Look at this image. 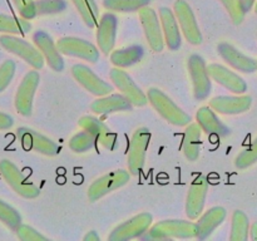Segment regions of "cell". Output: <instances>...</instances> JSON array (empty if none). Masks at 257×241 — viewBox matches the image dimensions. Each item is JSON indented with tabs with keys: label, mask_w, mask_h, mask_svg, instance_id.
Here are the masks:
<instances>
[{
	"label": "cell",
	"mask_w": 257,
	"mask_h": 241,
	"mask_svg": "<svg viewBox=\"0 0 257 241\" xmlns=\"http://www.w3.org/2000/svg\"><path fill=\"white\" fill-rule=\"evenodd\" d=\"M217 52L220 57L236 70L242 73H253L257 70V60L241 53L230 43H220L217 45Z\"/></svg>",
	"instance_id": "ffe728a7"
},
{
	"label": "cell",
	"mask_w": 257,
	"mask_h": 241,
	"mask_svg": "<svg viewBox=\"0 0 257 241\" xmlns=\"http://www.w3.org/2000/svg\"><path fill=\"white\" fill-rule=\"evenodd\" d=\"M201 135L202 128L198 123H190L186 127L182 138V152L185 157L191 162L198 160L201 152Z\"/></svg>",
	"instance_id": "4316f807"
},
{
	"label": "cell",
	"mask_w": 257,
	"mask_h": 241,
	"mask_svg": "<svg viewBox=\"0 0 257 241\" xmlns=\"http://www.w3.org/2000/svg\"><path fill=\"white\" fill-rule=\"evenodd\" d=\"M83 240L84 241H99L100 237H99V235L97 233V231L92 230L84 236V238H83Z\"/></svg>",
	"instance_id": "7bdbcfd3"
},
{
	"label": "cell",
	"mask_w": 257,
	"mask_h": 241,
	"mask_svg": "<svg viewBox=\"0 0 257 241\" xmlns=\"http://www.w3.org/2000/svg\"><path fill=\"white\" fill-rule=\"evenodd\" d=\"M13 125H14V119L12 115L0 112V130H9L13 127Z\"/></svg>",
	"instance_id": "60d3db41"
},
{
	"label": "cell",
	"mask_w": 257,
	"mask_h": 241,
	"mask_svg": "<svg viewBox=\"0 0 257 241\" xmlns=\"http://www.w3.org/2000/svg\"><path fill=\"white\" fill-rule=\"evenodd\" d=\"M17 65L15 62L12 59H8L0 65V93L8 88V85L12 82L13 77L15 74Z\"/></svg>",
	"instance_id": "8d00e7d4"
},
{
	"label": "cell",
	"mask_w": 257,
	"mask_h": 241,
	"mask_svg": "<svg viewBox=\"0 0 257 241\" xmlns=\"http://www.w3.org/2000/svg\"><path fill=\"white\" fill-rule=\"evenodd\" d=\"M250 235V221L243 211L236 210L231 222V241H246Z\"/></svg>",
	"instance_id": "f546056e"
},
{
	"label": "cell",
	"mask_w": 257,
	"mask_h": 241,
	"mask_svg": "<svg viewBox=\"0 0 257 241\" xmlns=\"http://www.w3.org/2000/svg\"><path fill=\"white\" fill-rule=\"evenodd\" d=\"M250 236L253 241H257V222H253L250 228Z\"/></svg>",
	"instance_id": "ee69618b"
},
{
	"label": "cell",
	"mask_w": 257,
	"mask_h": 241,
	"mask_svg": "<svg viewBox=\"0 0 257 241\" xmlns=\"http://www.w3.org/2000/svg\"><path fill=\"white\" fill-rule=\"evenodd\" d=\"M0 45L7 52L13 53V54L22 58L24 62H27L34 69H42L43 65H44L45 59L43 57L42 52L37 47H34V45L30 44L27 40L22 39V38L4 34L0 37Z\"/></svg>",
	"instance_id": "3957f363"
},
{
	"label": "cell",
	"mask_w": 257,
	"mask_h": 241,
	"mask_svg": "<svg viewBox=\"0 0 257 241\" xmlns=\"http://www.w3.org/2000/svg\"><path fill=\"white\" fill-rule=\"evenodd\" d=\"M132 102L124 94H107L97 98L90 104V110L95 114H109L132 109Z\"/></svg>",
	"instance_id": "484cf974"
},
{
	"label": "cell",
	"mask_w": 257,
	"mask_h": 241,
	"mask_svg": "<svg viewBox=\"0 0 257 241\" xmlns=\"http://www.w3.org/2000/svg\"><path fill=\"white\" fill-rule=\"evenodd\" d=\"M190 77L193 84V95L197 100H205L212 89L211 77L208 74L205 59L200 54L190 55L187 60Z\"/></svg>",
	"instance_id": "5b68a950"
},
{
	"label": "cell",
	"mask_w": 257,
	"mask_h": 241,
	"mask_svg": "<svg viewBox=\"0 0 257 241\" xmlns=\"http://www.w3.org/2000/svg\"><path fill=\"white\" fill-rule=\"evenodd\" d=\"M255 2L256 0H240L241 9H242L245 13H248L251 9H252L253 5H255Z\"/></svg>",
	"instance_id": "b9f144b4"
},
{
	"label": "cell",
	"mask_w": 257,
	"mask_h": 241,
	"mask_svg": "<svg viewBox=\"0 0 257 241\" xmlns=\"http://www.w3.org/2000/svg\"><path fill=\"white\" fill-rule=\"evenodd\" d=\"M72 2L87 27L94 28L95 25H98L99 12L94 0H72Z\"/></svg>",
	"instance_id": "4dcf8cb0"
},
{
	"label": "cell",
	"mask_w": 257,
	"mask_h": 241,
	"mask_svg": "<svg viewBox=\"0 0 257 241\" xmlns=\"http://www.w3.org/2000/svg\"><path fill=\"white\" fill-rule=\"evenodd\" d=\"M223 4V7L226 8L227 13L230 14L231 20L233 22V24L240 25L241 23L245 19L246 13L241 9L240 0H220Z\"/></svg>",
	"instance_id": "74e56055"
},
{
	"label": "cell",
	"mask_w": 257,
	"mask_h": 241,
	"mask_svg": "<svg viewBox=\"0 0 257 241\" xmlns=\"http://www.w3.org/2000/svg\"><path fill=\"white\" fill-rule=\"evenodd\" d=\"M0 221L12 231H17V228L22 225V216L13 206L0 200Z\"/></svg>",
	"instance_id": "e575fe53"
},
{
	"label": "cell",
	"mask_w": 257,
	"mask_h": 241,
	"mask_svg": "<svg viewBox=\"0 0 257 241\" xmlns=\"http://www.w3.org/2000/svg\"><path fill=\"white\" fill-rule=\"evenodd\" d=\"M78 126L82 130L88 131L95 137L97 142L108 151H113L117 147V135L112 132L104 122L92 115H84L78 120Z\"/></svg>",
	"instance_id": "ac0fdd59"
},
{
	"label": "cell",
	"mask_w": 257,
	"mask_h": 241,
	"mask_svg": "<svg viewBox=\"0 0 257 241\" xmlns=\"http://www.w3.org/2000/svg\"><path fill=\"white\" fill-rule=\"evenodd\" d=\"M196 119L203 132L210 137L223 138L231 135L230 128L225 123L221 122V119L211 107L200 108L196 114Z\"/></svg>",
	"instance_id": "603a6c76"
},
{
	"label": "cell",
	"mask_w": 257,
	"mask_h": 241,
	"mask_svg": "<svg viewBox=\"0 0 257 241\" xmlns=\"http://www.w3.org/2000/svg\"><path fill=\"white\" fill-rule=\"evenodd\" d=\"M65 9H67L65 0H35L34 3L35 17L58 14L63 13Z\"/></svg>",
	"instance_id": "836d02e7"
},
{
	"label": "cell",
	"mask_w": 257,
	"mask_h": 241,
	"mask_svg": "<svg viewBox=\"0 0 257 241\" xmlns=\"http://www.w3.org/2000/svg\"><path fill=\"white\" fill-rule=\"evenodd\" d=\"M15 8L19 12L20 17L24 19L32 20L34 19L35 12H34V3L35 0H13Z\"/></svg>",
	"instance_id": "ab89813d"
},
{
	"label": "cell",
	"mask_w": 257,
	"mask_h": 241,
	"mask_svg": "<svg viewBox=\"0 0 257 241\" xmlns=\"http://www.w3.org/2000/svg\"><path fill=\"white\" fill-rule=\"evenodd\" d=\"M30 30H32V24L28 19L0 14V32L2 33L24 35L28 34Z\"/></svg>",
	"instance_id": "f1b7e54d"
},
{
	"label": "cell",
	"mask_w": 257,
	"mask_h": 241,
	"mask_svg": "<svg viewBox=\"0 0 257 241\" xmlns=\"http://www.w3.org/2000/svg\"><path fill=\"white\" fill-rule=\"evenodd\" d=\"M151 137H152L151 131L146 127L137 128L133 133L127 157L128 171L131 172V175L137 176L143 170L146 153H147V148L150 146Z\"/></svg>",
	"instance_id": "52a82bcc"
},
{
	"label": "cell",
	"mask_w": 257,
	"mask_h": 241,
	"mask_svg": "<svg viewBox=\"0 0 257 241\" xmlns=\"http://www.w3.org/2000/svg\"><path fill=\"white\" fill-rule=\"evenodd\" d=\"M109 78L113 82V84L122 92V94H124L132 102L133 105H136V107H143V105L147 104V95L136 84L132 77L127 72L122 70V68L115 67L113 69H110Z\"/></svg>",
	"instance_id": "5bb4252c"
},
{
	"label": "cell",
	"mask_w": 257,
	"mask_h": 241,
	"mask_svg": "<svg viewBox=\"0 0 257 241\" xmlns=\"http://www.w3.org/2000/svg\"><path fill=\"white\" fill-rule=\"evenodd\" d=\"M150 3L151 0H103V7L113 12L133 13L147 7Z\"/></svg>",
	"instance_id": "1f68e13d"
},
{
	"label": "cell",
	"mask_w": 257,
	"mask_h": 241,
	"mask_svg": "<svg viewBox=\"0 0 257 241\" xmlns=\"http://www.w3.org/2000/svg\"><path fill=\"white\" fill-rule=\"evenodd\" d=\"M0 173L7 181L8 185L22 197L35 198L40 195V190L37 185L29 182L22 171L10 160L0 161Z\"/></svg>",
	"instance_id": "277c9868"
},
{
	"label": "cell",
	"mask_w": 257,
	"mask_h": 241,
	"mask_svg": "<svg viewBox=\"0 0 257 241\" xmlns=\"http://www.w3.org/2000/svg\"><path fill=\"white\" fill-rule=\"evenodd\" d=\"M15 135L22 143L23 148L27 151H35V152L49 156V157H53L59 152V147L54 141L40 135L39 132L32 130V128L20 127L18 128Z\"/></svg>",
	"instance_id": "30bf717a"
},
{
	"label": "cell",
	"mask_w": 257,
	"mask_h": 241,
	"mask_svg": "<svg viewBox=\"0 0 257 241\" xmlns=\"http://www.w3.org/2000/svg\"><path fill=\"white\" fill-rule=\"evenodd\" d=\"M72 75L84 89L97 97L110 94L113 85L98 77L89 67L84 64H74L72 67Z\"/></svg>",
	"instance_id": "9a60e30c"
},
{
	"label": "cell",
	"mask_w": 257,
	"mask_h": 241,
	"mask_svg": "<svg viewBox=\"0 0 257 241\" xmlns=\"http://www.w3.org/2000/svg\"><path fill=\"white\" fill-rule=\"evenodd\" d=\"M196 237V223L187 220H163L155 223L141 238L146 241L168 240V238Z\"/></svg>",
	"instance_id": "6da1fadb"
},
{
	"label": "cell",
	"mask_w": 257,
	"mask_h": 241,
	"mask_svg": "<svg viewBox=\"0 0 257 241\" xmlns=\"http://www.w3.org/2000/svg\"><path fill=\"white\" fill-rule=\"evenodd\" d=\"M143 55H145V49L142 45H131L122 49L112 50L110 62L118 68H128L142 60Z\"/></svg>",
	"instance_id": "83f0119b"
},
{
	"label": "cell",
	"mask_w": 257,
	"mask_h": 241,
	"mask_svg": "<svg viewBox=\"0 0 257 241\" xmlns=\"http://www.w3.org/2000/svg\"><path fill=\"white\" fill-rule=\"evenodd\" d=\"M140 12V20L145 32L146 39L151 49L156 53L162 52L165 48V37H163L161 20H158L157 13L151 7H143Z\"/></svg>",
	"instance_id": "8fae6325"
},
{
	"label": "cell",
	"mask_w": 257,
	"mask_h": 241,
	"mask_svg": "<svg viewBox=\"0 0 257 241\" xmlns=\"http://www.w3.org/2000/svg\"><path fill=\"white\" fill-rule=\"evenodd\" d=\"M118 18L113 13H104L102 15L97 29V43L99 50L104 54L112 53L117 37Z\"/></svg>",
	"instance_id": "44dd1931"
},
{
	"label": "cell",
	"mask_w": 257,
	"mask_h": 241,
	"mask_svg": "<svg viewBox=\"0 0 257 241\" xmlns=\"http://www.w3.org/2000/svg\"><path fill=\"white\" fill-rule=\"evenodd\" d=\"M252 98L250 95H218L210 100V107L220 114H240L251 108Z\"/></svg>",
	"instance_id": "7402d4cb"
},
{
	"label": "cell",
	"mask_w": 257,
	"mask_h": 241,
	"mask_svg": "<svg viewBox=\"0 0 257 241\" xmlns=\"http://www.w3.org/2000/svg\"><path fill=\"white\" fill-rule=\"evenodd\" d=\"M131 172L124 170H115L102 177L97 178L92 185L88 187V198L92 202H95L99 198L104 197L109 192H113L117 188L123 187L130 181Z\"/></svg>",
	"instance_id": "9c48e42d"
},
{
	"label": "cell",
	"mask_w": 257,
	"mask_h": 241,
	"mask_svg": "<svg viewBox=\"0 0 257 241\" xmlns=\"http://www.w3.org/2000/svg\"><path fill=\"white\" fill-rule=\"evenodd\" d=\"M173 13L186 40L192 45H200L202 43V33L190 4L186 0H176L173 4Z\"/></svg>",
	"instance_id": "ba28073f"
},
{
	"label": "cell",
	"mask_w": 257,
	"mask_h": 241,
	"mask_svg": "<svg viewBox=\"0 0 257 241\" xmlns=\"http://www.w3.org/2000/svg\"><path fill=\"white\" fill-rule=\"evenodd\" d=\"M33 42H34L35 47L42 52L48 65L54 72H63V69H64V59H63L62 53L59 52L53 38L47 32L37 30L33 34Z\"/></svg>",
	"instance_id": "e0dca14e"
},
{
	"label": "cell",
	"mask_w": 257,
	"mask_h": 241,
	"mask_svg": "<svg viewBox=\"0 0 257 241\" xmlns=\"http://www.w3.org/2000/svg\"><path fill=\"white\" fill-rule=\"evenodd\" d=\"M160 19L161 25H162L163 37H165V42L167 44L168 49H180L181 45H182V37H181L180 24H178L177 18H176L173 10L166 7L161 8Z\"/></svg>",
	"instance_id": "cb8c5ba5"
},
{
	"label": "cell",
	"mask_w": 257,
	"mask_h": 241,
	"mask_svg": "<svg viewBox=\"0 0 257 241\" xmlns=\"http://www.w3.org/2000/svg\"><path fill=\"white\" fill-rule=\"evenodd\" d=\"M40 75L37 70H30L23 78L15 94V108L18 113L24 117H29L33 112V99L39 85Z\"/></svg>",
	"instance_id": "4fadbf2b"
},
{
	"label": "cell",
	"mask_w": 257,
	"mask_h": 241,
	"mask_svg": "<svg viewBox=\"0 0 257 241\" xmlns=\"http://www.w3.org/2000/svg\"><path fill=\"white\" fill-rule=\"evenodd\" d=\"M97 143V140L92 133L83 130L70 138L69 148L75 153H84L93 150Z\"/></svg>",
	"instance_id": "d6a6232c"
},
{
	"label": "cell",
	"mask_w": 257,
	"mask_h": 241,
	"mask_svg": "<svg viewBox=\"0 0 257 241\" xmlns=\"http://www.w3.org/2000/svg\"><path fill=\"white\" fill-rule=\"evenodd\" d=\"M207 70L211 79L225 87L226 89L231 90L232 93L242 94L247 90V84H246L245 80L228 68L217 64V63H212V64L207 65Z\"/></svg>",
	"instance_id": "d6986e66"
},
{
	"label": "cell",
	"mask_w": 257,
	"mask_h": 241,
	"mask_svg": "<svg viewBox=\"0 0 257 241\" xmlns=\"http://www.w3.org/2000/svg\"><path fill=\"white\" fill-rule=\"evenodd\" d=\"M208 181L203 175L197 176L193 180L186 200V215L190 220H197L203 212L206 196H207Z\"/></svg>",
	"instance_id": "2e32d148"
},
{
	"label": "cell",
	"mask_w": 257,
	"mask_h": 241,
	"mask_svg": "<svg viewBox=\"0 0 257 241\" xmlns=\"http://www.w3.org/2000/svg\"><path fill=\"white\" fill-rule=\"evenodd\" d=\"M257 162V137L247 148L242 151L237 157L235 158V166L240 170L250 167Z\"/></svg>",
	"instance_id": "d590c367"
},
{
	"label": "cell",
	"mask_w": 257,
	"mask_h": 241,
	"mask_svg": "<svg viewBox=\"0 0 257 241\" xmlns=\"http://www.w3.org/2000/svg\"><path fill=\"white\" fill-rule=\"evenodd\" d=\"M153 217L150 212H142L140 215L133 216L130 220L113 228L108 236L109 241H128L132 238L142 237L152 225Z\"/></svg>",
	"instance_id": "8992f818"
},
{
	"label": "cell",
	"mask_w": 257,
	"mask_h": 241,
	"mask_svg": "<svg viewBox=\"0 0 257 241\" xmlns=\"http://www.w3.org/2000/svg\"><path fill=\"white\" fill-rule=\"evenodd\" d=\"M57 47L62 54L68 57H75L79 59L87 60L89 63H95L99 59V50L90 42L75 37L60 38L57 42Z\"/></svg>",
	"instance_id": "7c38bea8"
},
{
	"label": "cell",
	"mask_w": 257,
	"mask_h": 241,
	"mask_svg": "<svg viewBox=\"0 0 257 241\" xmlns=\"http://www.w3.org/2000/svg\"><path fill=\"white\" fill-rule=\"evenodd\" d=\"M147 97L158 114L171 125L183 127L191 123V115L181 109L166 93H163L158 88H150Z\"/></svg>",
	"instance_id": "7a4b0ae2"
},
{
	"label": "cell",
	"mask_w": 257,
	"mask_h": 241,
	"mask_svg": "<svg viewBox=\"0 0 257 241\" xmlns=\"http://www.w3.org/2000/svg\"><path fill=\"white\" fill-rule=\"evenodd\" d=\"M17 236L20 238L22 241H47L48 238L45 237L44 235L37 231L35 228L30 227L28 225H20L19 227L17 228Z\"/></svg>",
	"instance_id": "f35d334b"
},
{
	"label": "cell",
	"mask_w": 257,
	"mask_h": 241,
	"mask_svg": "<svg viewBox=\"0 0 257 241\" xmlns=\"http://www.w3.org/2000/svg\"><path fill=\"white\" fill-rule=\"evenodd\" d=\"M226 216H227V212L221 206L211 207L210 210L202 213L196 222V237L198 240H205L210 237L213 231L225 221Z\"/></svg>",
	"instance_id": "d4e9b609"
},
{
	"label": "cell",
	"mask_w": 257,
	"mask_h": 241,
	"mask_svg": "<svg viewBox=\"0 0 257 241\" xmlns=\"http://www.w3.org/2000/svg\"><path fill=\"white\" fill-rule=\"evenodd\" d=\"M255 13L257 14V3H256V5H255Z\"/></svg>",
	"instance_id": "f6af8a7d"
}]
</instances>
